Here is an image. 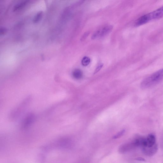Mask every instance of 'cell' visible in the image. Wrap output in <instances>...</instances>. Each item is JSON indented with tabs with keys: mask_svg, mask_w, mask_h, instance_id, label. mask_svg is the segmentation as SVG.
<instances>
[{
	"mask_svg": "<svg viewBox=\"0 0 163 163\" xmlns=\"http://www.w3.org/2000/svg\"><path fill=\"white\" fill-rule=\"evenodd\" d=\"M163 80V69L152 74L142 81L141 87L145 89L158 84Z\"/></svg>",
	"mask_w": 163,
	"mask_h": 163,
	"instance_id": "6da1fadb",
	"label": "cell"
},
{
	"mask_svg": "<svg viewBox=\"0 0 163 163\" xmlns=\"http://www.w3.org/2000/svg\"><path fill=\"white\" fill-rule=\"evenodd\" d=\"M113 26L107 25L99 29L95 32L92 36V39H95L103 37L109 33L112 30Z\"/></svg>",
	"mask_w": 163,
	"mask_h": 163,
	"instance_id": "7a4b0ae2",
	"label": "cell"
},
{
	"mask_svg": "<svg viewBox=\"0 0 163 163\" xmlns=\"http://www.w3.org/2000/svg\"><path fill=\"white\" fill-rule=\"evenodd\" d=\"M141 148L143 153L149 157L154 155L158 150V146L156 144L152 147H144Z\"/></svg>",
	"mask_w": 163,
	"mask_h": 163,
	"instance_id": "3957f363",
	"label": "cell"
},
{
	"mask_svg": "<svg viewBox=\"0 0 163 163\" xmlns=\"http://www.w3.org/2000/svg\"><path fill=\"white\" fill-rule=\"evenodd\" d=\"M151 20V19L149 13L139 18L136 22L135 25L138 26L143 25Z\"/></svg>",
	"mask_w": 163,
	"mask_h": 163,
	"instance_id": "277c9868",
	"label": "cell"
},
{
	"mask_svg": "<svg viewBox=\"0 0 163 163\" xmlns=\"http://www.w3.org/2000/svg\"><path fill=\"white\" fill-rule=\"evenodd\" d=\"M151 19H158L163 17V6L159 9L149 13Z\"/></svg>",
	"mask_w": 163,
	"mask_h": 163,
	"instance_id": "5b68a950",
	"label": "cell"
},
{
	"mask_svg": "<svg viewBox=\"0 0 163 163\" xmlns=\"http://www.w3.org/2000/svg\"><path fill=\"white\" fill-rule=\"evenodd\" d=\"M155 142V135L152 134H149L146 138V144L144 147H152L156 144Z\"/></svg>",
	"mask_w": 163,
	"mask_h": 163,
	"instance_id": "8992f818",
	"label": "cell"
},
{
	"mask_svg": "<svg viewBox=\"0 0 163 163\" xmlns=\"http://www.w3.org/2000/svg\"><path fill=\"white\" fill-rule=\"evenodd\" d=\"M35 120V116L33 114H30L24 119L23 122V127L26 128L29 126Z\"/></svg>",
	"mask_w": 163,
	"mask_h": 163,
	"instance_id": "52a82bcc",
	"label": "cell"
},
{
	"mask_svg": "<svg viewBox=\"0 0 163 163\" xmlns=\"http://www.w3.org/2000/svg\"><path fill=\"white\" fill-rule=\"evenodd\" d=\"M28 1H24L16 5L13 8V10L16 11L23 9L28 3Z\"/></svg>",
	"mask_w": 163,
	"mask_h": 163,
	"instance_id": "ba28073f",
	"label": "cell"
},
{
	"mask_svg": "<svg viewBox=\"0 0 163 163\" xmlns=\"http://www.w3.org/2000/svg\"><path fill=\"white\" fill-rule=\"evenodd\" d=\"M72 75L74 78L79 79L82 77L83 73L80 70L76 69L73 71Z\"/></svg>",
	"mask_w": 163,
	"mask_h": 163,
	"instance_id": "9c48e42d",
	"label": "cell"
},
{
	"mask_svg": "<svg viewBox=\"0 0 163 163\" xmlns=\"http://www.w3.org/2000/svg\"><path fill=\"white\" fill-rule=\"evenodd\" d=\"M131 145L127 144L121 145L119 148V152L121 153H123L126 152L130 147Z\"/></svg>",
	"mask_w": 163,
	"mask_h": 163,
	"instance_id": "30bf717a",
	"label": "cell"
},
{
	"mask_svg": "<svg viewBox=\"0 0 163 163\" xmlns=\"http://www.w3.org/2000/svg\"><path fill=\"white\" fill-rule=\"evenodd\" d=\"M43 13L42 11H40L37 13L33 19V22L35 23L38 22L42 18Z\"/></svg>",
	"mask_w": 163,
	"mask_h": 163,
	"instance_id": "8fae6325",
	"label": "cell"
},
{
	"mask_svg": "<svg viewBox=\"0 0 163 163\" xmlns=\"http://www.w3.org/2000/svg\"><path fill=\"white\" fill-rule=\"evenodd\" d=\"M91 62L90 59L88 57H84L82 60V64L84 66H85L89 65Z\"/></svg>",
	"mask_w": 163,
	"mask_h": 163,
	"instance_id": "7c38bea8",
	"label": "cell"
},
{
	"mask_svg": "<svg viewBox=\"0 0 163 163\" xmlns=\"http://www.w3.org/2000/svg\"><path fill=\"white\" fill-rule=\"evenodd\" d=\"M125 132V130H123L119 132L116 135H115L113 137L114 139H117L123 136Z\"/></svg>",
	"mask_w": 163,
	"mask_h": 163,
	"instance_id": "4fadbf2b",
	"label": "cell"
},
{
	"mask_svg": "<svg viewBox=\"0 0 163 163\" xmlns=\"http://www.w3.org/2000/svg\"><path fill=\"white\" fill-rule=\"evenodd\" d=\"M103 65L102 64H99L95 70L94 74H95L98 72L101 69Z\"/></svg>",
	"mask_w": 163,
	"mask_h": 163,
	"instance_id": "5bb4252c",
	"label": "cell"
},
{
	"mask_svg": "<svg viewBox=\"0 0 163 163\" xmlns=\"http://www.w3.org/2000/svg\"><path fill=\"white\" fill-rule=\"evenodd\" d=\"M0 33H1V35H3L7 31V29L5 28H2L1 29V30H0Z\"/></svg>",
	"mask_w": 163,
	"mask_h": 163,
	"instance_id": "9a60e30c",
	"label": "cell"
},
{
	"mask_svg": "<svg viewBox=\"0 0 163 163\" xmlns=\"http://www.w3.org/2000/svg\"><path fill=\"white\" fill-rule=\"evenodd\" d=\"M135 160L137 161H145V160L144 158H141V157L137 158L135 159Z\"/></svg>",
	"mask_w": 163,
	"mask_h": 163,
	"instance_id": "2e32d148",
	"label": "cell"
}]
</instances>
